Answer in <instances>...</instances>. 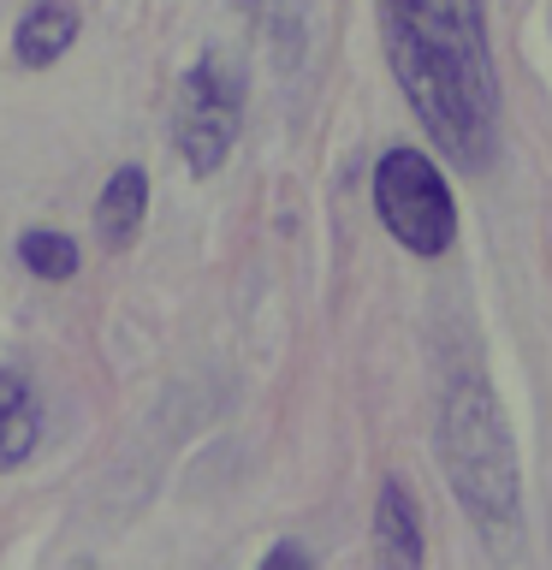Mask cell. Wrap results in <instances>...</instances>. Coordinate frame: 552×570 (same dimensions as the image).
I'll list each match as a JSON object with an SVG mask.
<instances>
[{
    "label": "cell",
    "mask_w": 552,
    "mask_h": 570,
    "mask_svg": "<svg viewBox=\"0 0 552 570\" xmlns=\"http://www.w3.org/2000/svg\"><path fill=\"white\" fill-rule=\"evenodd\" d=\"M386 60L410 114L457 167H493L499 149V71L481 0H381Z\"/></svg>",
    "instance_id": "6da1fadb"
},
{
    "label": "cell",
    "mask_w": 552,
    "mask_h": 570,
    "mask_svg": "<svg viewBox=\"0 0 552 570\" xmlns=\"http://www.w3.org/2000/svg\"><path fill=\"white\" fill-rule=\"evenodd\" d=\"M440 463L452 481L457 505L475 517L481 529L505 534L523 511V481H516V445H511V422L499 410L493 386L481 374L445 392L440 404Z\"/></svg>",
    "instance_id": "7a4b0ae2"
},
{
    "label": "cell",
    "mask_w": 552,
    "mask_h": 570,
    "mask_svg": "<svg viewBox=\"0 0 552 570\" xmlns=\"http://www.w3.org/2000/svg\"><path fill=\"white\" fill-rule=\"evenodd\" d=\"M374 214L410 256H445L457 238V203L452 185L422 149H386L374 167Z\"/></svg>",
    "instance_id": "3957f363"
},
{
    "label": "cell",
    "mask_w": 552,
    "mask_h": 570,
    "mask_svg": "<svg viewBox=\"0 0 552 570\" xmlns=\"http://www.w3.org/2000/svg\"><path fill=\"white\" fill-rule=\"evenodd\" d=\"M238 119H244L238 78H231L214 53H203V60L185 71L178 107H172V142H178V155H185V167L196 178H214L226 167L231 142H238Z\"/></svg>",
    "instance_id": "277c9868"
},
{
    "label": "cell",
    "mask_w": 552,
    "mask_h": 570,
    "mask_svg": "<svg viewBox=\"0 0 552 570\" xmlns=\"http://www.w3.org/2000/svg\"><path fill=\"white\" fill-rule=\"evenodd\" d=\"M78 7L71 0H36L12 30V60L24 71H48L53 60H66V48L78 42Z\"/></svg>",
    "instance_id": "5b68a950"
},
{
    "label": "cell",
    "mask_w": 552,
    "mask_h": 570,
    "mask_svg": "<svg viewBox=\"0 0 552 570\" xmlns=\"http://www.w3.org/2000/svg\"><path fill=\"white\" fill-rule=\"evenodd\" d=\"M142 220H149V178H142V167H119L101 185V196H96V232H101V244L107 249H131Z\"/></svg>",
    "instance_id": "8992f818"
},
{
    "label": "cell",
    "mask_w": 552,
    "mask_h": 570,
    "mask_svg": "<svg viewBox=\"0 0 552 570\" xmlns=\"http://www.w3.org/2000/svg\"><path fill=\"white\" fill-rule=\"evenodd\" d=\"M42 445V404L24 374L0 368V470H18Z\"/></svg>",
    "instance_id": "52a82bcc"
},
{
    "label": "cell",
    "mask_w": 552,
    "mask_h": 570,
    "mask_svg": "<svg viewBox=\"0 0 552 570\" xmlns=\"http://www.w3.org/2000/svg\"><path fill=\"white\" fill-rule=\"evenodd\" d=\"M374 541H381V559L392 564H422V517L398 475H386L381 499H374Z\"/></svg>",
    "instance_id": "ba28073f"
},
{
    "label": "cell",
    "mask_w": 552,
    "mask_h": 570,
    "mask_svg": "<svg viewBox=\"0 0 552 570\" xmlns=\"http://www.w3.org/2000/svg\"><path fill=\"white\" fill-rule=\"evenodd\" d=\"M18 262H24L36 279H71L83 256H78V244H71L66 232H53V226H30L24 238H18Z\"/></svg>",
    "instance_id": "9c48e42d"
},
{
    "label": "cell",
    "mask_w": 552,
    "mask_h": 570,
    "mask_svg": "<svg viewBox=\"0 0 552 570\" xmlns=\"http://www.w3.org/2000/svg\"><path fill=\"white\" fill-rule=\"evenodd\" d=\"M267 564H309V559H303V547H274V552H267Z\"/></svg>",
    "instance_id": "30bf717a"
}]
</instances>
